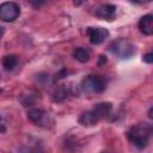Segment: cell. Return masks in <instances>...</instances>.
Listing matches in <instances>:
<instances>
[{"label":"cell","mask_w":153,"mask_h":153,"mask_svg":"<svg viewBox=\"0 0 153 153\" xmlns=\"http://www.w3.org/2000/svg\"><path fill=\"white\" fill-rule=\"evenodd\" d=\"M2 33H4V27H1V26H0V38H1Z\"/></svg>","instance_id":"cell-20"},{"label":"cell","mask_w":153,"mask_h":153,"mask_svg":"<svg viewBox=\"0 0 153 153\" xmlns=\"http://www.w3.org/2000/svg\"><path fill=\"white\" fill-rule=\"evenodd\" d=\"M67 96H68L67 90L63 86H59L57 88H55V91L53 93V99H54V102L60 103V102H63L67 98Z\"/></svg>","instance_id":"cell-13"},{"label":"cell","mask_w":153,"mask_h":153,"mask_svg":"<svg viewBox=\"0 0 153 153\" xmlns=\"http://www.w3.org/2000/svg\"><path fill=\"white\" fill-rule=\"evenodd\" d=\"M81 90L85 93H100L105 90V80L100 75H88L82 80Z\"/></svg>","instance_id":"cell-3"},{"label":"cell","mask_w":153,"mask_h":153,"mask_svg":"<svg viewBox=\"0 0 153 153\" xmlns=\"http://www.w3.org/2000/svg\"><path fill=\"white\" fill-rule=\"evenodd\" d=\"M139 30L141 33L146 36H151L153 33V16L152 14H146L141 17L139 22Z\"/></svg>","instance_id":"cell-8"},{"label":"cell","mask_w":153,"mask_h":153,"mask_svg":"<svg viewBox=\"0 0 153 153\" xmlns=\"http://www.w3.org/2000/svg\"><path fill=\"white\" fill-rule=\"evenodd\" d=\"M87 0H73V2H74V5L75 6H81L82 4H85Z\"/></svg>","instance_id":"cell-17"},{"label":"cell","mask_w":153,"mask_h":153,"mask_svg":"<svg viewBox=\"0 0 153 153\" xmlns=\"http://www.w3.org/2000/svg\"><path fill=\"white\" fill-rule=\"evenodd\" d=\"M73 57L76 61H79L81 63H85L90 60V51L85 48H76L73 51Z\"/></svg>","instance_id":"cell-11"},{"label":"cell","mask_w":153,"mask_h":153,"mask_svg":"<svg viewBox=\"0 0 153 153\" xmlns=\"http://www.w3.org/2000/svg\"><path fill=\"white\" fill-rule=\"evenodd\" d=\"M96 17L99 19H104V20H112L116 16V6L111 5V4H105L99 6L96 12H94Z\"/></svg>","instance_id":"cell-6"},{"label":"cell","mask_w":153,"mask_h":153,"mask_svg":"<svg viewBox=\"0 0 153 153\" xmlns=\"http://www.w3.org/2000/svg\"><path fill=\"white\" fill-rule=\"evenodd\" d=\"M112 110V104L109 102H103V103H98L94 105V108L92 109V111L94 112V115L97 116L98 120L104 118L106 116H109V114Z\"/></svg>","instance_id":"cell-9"},{"label":"cell","mask_w":153,"mask_h":153,"mask_svg":"<svg viewBox=\"0 0 153 153\" xmlns=\"http://www.w3.org/2000/svg\"><path fill=\"white\" fill-rule=\"evenodd\" d=\"M99 120L97 118V116L94 115V112L92 110L90 111H86V112H82L81 116L79 117V122L82 124V126H93L98 122Z\"/></svg>","instance_id":"cell-10"},{"label":"cell","mask_w":153,"mask_h":153,"mask_svg":"<svg viewBox=\"0 0 153 153\" xmlns=\"http://www.w3.org/2000/svg\"><path fill=\"white\" fill-rule=\"evenodd\" d=\"M110 51L118 56L120 59H129L135 54V47L131 42H129L128 39L124 38H120L114 41L110 45H109Z\"/></svg>","instance_id":"cell-2"},{"label":"cell","mask_w":153,"mask_h":153,"mask_svg":"<svg viewBox=\"0 0 153 153\" xmlns=\"http://www.w3.org/2000/svg\"><path fill=\"white\" fill-rule=\"evenodd\" d=\"M131 1L135 4H145V2H149L151 0H131Z\"/></svg>","instance_id":"cell-19"},{"label":"cell","mask_w":153,"mask_h":153,"mask_svg":"<svg viewBox=\"0 0 153 153\" xmlns=\"http://www.w3.org/2000/svg\"><path fill=\"white\" fill-rule=\"evenodd\" d=\"M86 35L88 36L90 42L97 45V44L103 43L109 37V31L104 27H87Z\"/></svg>","instance_id":"cell-5"},{"label":"cell","mask_w":153,"mask_h":153,"mask_svg":"<svg viewBox=\"0 0 153 153\" xmlns=\"http://www.w3.org/2000/svg\"><path fill=\"white\" fill-rule=\"evenodd\" d=\"M105 62H106V57L103 56V55H100V56H99V62H98V63H99V65H103V63H105Z\"/></svg>","instance_id":"cell-18"},{"label":"cell","mask_w":153,"mask_h":153,"mask_svg":"<svg viewBox=\"0 0 153 153\" xmlns=\"http://www.w3.org/2000/svg\"><path fill=\"white\" fill-rule=\"evenodd\" d=\"M48 117H49L48 114L44 112V111L41 110V109H31V110L27 111V118H29L31 122L36 123L37 126H43V124H45Z\"/></svg>","instance_id":"cell-7"},{"label":"cell","mask_w":153,"mask_h":153,"mask_svg":"<svg viewBox=\"0 0 153 153\" xmlns=\"http://www.w3.org/2000/svg\"><path fill=\"white\" fill-rule=\"evenodd\" d=\"M48 2V0H30V4L33 8H39L43 5H45Z\"/></svg>","instance_id":"cell-14"},{"label":"cell","mask_w":153,"mask_h":153,"mask_svg":"<svg viewBox=\"0 0 153 153\" xmlns=\"http://www.w3.org/2000/svg\"><path fill=\"white\" fill-rule=\"evenodd\" d=\"M5 131H6V121L0 115V133H5Z\"/></svg>","instance_id":"cell-16"},{"label":"cell","mask_w":153,"mask_h":153,"mask_svg":"<svg viewBox=\"0 0 153 153\" xmlns=\"http://www.w3.org/2000/svg\"><path fill=\"white\" fill-rule=\"evenodd\" d=\"M20 14V7L14 1H6L0 5V19L6 23L16 20Z\"/></svg>","instance_id":"cell-4"},{"label":"cell","mask_w":153,"mask_h":153,"mask_svg":"<svg viewBox=\"0 0 153 153\" xmlns=\"http://www.w3.org/2000/svg\"><path fill=\"white\" fill-rule=\"evenodd\" d=\"M17 63H18V59H17V56H14V55H6V56H4V59H2V67H4V69L7 71V72L13 71L14 67L17 66Z\"/></svg>","instance_id":"cell-12"},{"label":"cell","mask_w":153,"mask_h":153,"mask_svg":"<svg viewBox=\"0 0 153 153\" xmlns=\"http://www.w3.org/2000/svg\"><path fill=\"white\" fill-rule=\"evenodd\" d=\"M142 60H143L146 63H152V62H153V54H152V53H148V54L143 55Z\"/></svg>","instance_id":"cell-15"},{"label":"cell","mask_w":153,"mask_h":153,"mask_svg":"<svg viewBox=\"0 0 153 153\" xmlns=\"http://www.w3.org/2000/svg\"><path fill=\"white\" fill-rule=\"evenodd\" d=\"M152 134V128L148 124H137L128 130V140L137 148H145L148 145Z\"/></svg>","instance_id":"cell-1"}]
</instances>
